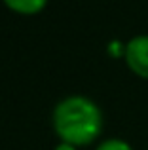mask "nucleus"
Instances as JSON below:
<instances>
[{"instance_id": "nucleus-2", "label": "nucleus", "mask_w": 148, "mask_h": 150, "mask_svg": "<svg viewBox=\"0 0 148 150\" xmlns=\"http://www.w3.org/2000/svg\"><path fill=\"white\" fill-rule=\"evenodd\" d=\"M125 63L137 76L148 78V34H139L125 44Z\"/></svg>"}, {"instance_id": "nucleus-1", "label": "nucleus", "mask_w": 148, "mask_h": 150, "mask_svg": "<svg viewBox=\"0 0 148 150\" xmlns=\"http://www.w3.org/2000/svg\"><path fill=\"white\" fill-rule=\"evenodd\" d=\"M53 127L61 141L72 146H85L99 137L103 114L99 106L84 95H70L53 108Z\"/></svg>"}, {"instance_id": "nucleus-4", "label": "nucleus", "mask_w": 148, "mask_h": 150, "mask_svg": "<svg viewBox=\"0 0 148 150\" xmlns=\"http://www.w3.org/2000/svg\"><path fill=\"white\" fill-rule=\"evenodd\" d=\"M97 150H133V148L123 139H106L97 146Z\"/></svg>"}, {"instance_id": "nucleus-3", "label": "nucleus", "mask_w": 148, "mask_h": 150, "mask_svg": "<svg viewBox=\"0 0 148 150\" xmlns=\"http://www.w3.org/2000/svg\"><path fill=\"white\" fill-rule=\"evenodd\" d=\"M4 4L10 10L17 11V13L32 15V13H38L40 10H44L48 0H4Z\"/></svg>"}, {"instance_id": "nucleus-5", "label": "nucleus", "mask_w": 148, "mask_h": 150, "mask_svg": "<svg viewBox=\"0 0 148 150\" xmlns=\"http://www.w3.org/2000/svg\"><path fill=\"white\" fill-rule=\"evenodd\" d=\"M53 150H76V146H72V144H67V143H61V144H57Z\"/></svg>"}]
</instances>
